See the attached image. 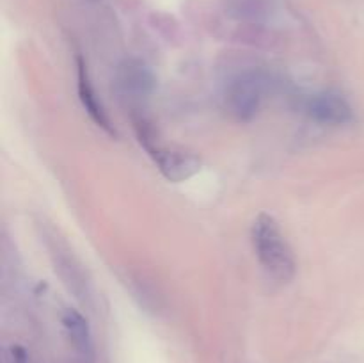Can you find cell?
<instances>
[{
	"mask_svg": "<svg viewBox=\"0 0 364 363\" xmlns=\"http://www.w3.org/2000/svg\"><path fill=\"white\" fill-rule=\"evenodd\" d=\"M251 242L259 265L272 280L288 283L295 276L294 251L276 217L267 212L258 214L251 226Z\"/></svg>",
	"mask_w": 364,
	"mask_h": 363,
	"instance_id": "obj_1",
	"label": "cell"
},
{
	"mask_svg": "<svg viewBox=\"0 0 364 363\" xmlns=\"http://www.w3.org/2000/svg\"><path fill=\"white\" fill-rule=\"evenodd\" d=\"M63 326L66 330L68 337H70L71 344L75 345L78 352L85 358H91L92 356V338H91V330H89L87 320L84 319L82 313H78L77 310L68 308L63 313Z\"/></svg>",
	"mask_w": 364,
	"mask_h": 363,
	"instance_id": "obj_6",
	"label": "cell"
},
{
	"mask_svg": "<svg viewBox=\"0 0 364 363\" xmlns=\"http://www.w3.org/2000/svg\"><path fill=\"white\" fill-rule=\"evenodd\" d=\"M265 80L259 73L247 71L231 82L228 89V107L240 121H249L256 116L263 102Z\"/></svg>",
	"mask_w": 364,
	"mask_h": 363,
	"instance_id": "obj_3",
	"label": "cell"
},
{
	"mask_svg": "<svg viewBox=\"0 0 364 363\" xmlns=\"http://www.w3.org/2000/svg\"><path fill=\"white\" fill-rule=\"evenodd\" d=\"M7 358H9V363H28L27 352L20 345H13L7 352Z\"/></svg>",
	"mask_w": 364,
	"mask_h": 363,
	"instance_id": "obj_8",
	"label": "cell"
},
{
	"mask_svg": "<svg viewBox=\"0 0 364 363\" xmlns=\"http://www.w3.org/2000/svg\"><path fill=\"white\" fill-rule=\"evenodd\" d=\"M135 130H137L139 141L144 146L160 173L173 184L188 180L201 169V159L194 153L160 144L144 120H135Z\"/></svg>",
	"mask_w": 364,
	"mask_h": 363,
	"instance_id": "obj_2",
	"label": "cell"
},
{
	"mask_svg": "<svg viewBox=\"0 0 364 363\" xmlns=\"http://www.w3.org/2000/svg\"><path fill=\"white\" fill-rule=\"evenodd\" d=\"M121 82H123V85L128 91L144 95V93H148L151 89L153 77L142 64H128L127 68H123Z\"/></svg>",
	"mask_w": 364,
	"mask_h": 363,
	"instance_id": "obj_7",
	"label": "cell"
},
{
	"mask_svg": "<svg viewBox=\"0 0 364 363\" xmlns=\"http://www.w3.org/2000/svg\"><path fill=\"white\" fill-rule=\"evenodd\" d=\"M77 68H78L77 70L78 71V98H80L82 107H84L85 112L89 114V117H91V120L102 128V130H105L107 134L114 135L116 134V130H114L112 123H110V117L109 114H107L105 107L102 105V102H100L98 96H96L95 88H92L91 84V78H89L87 66H85V63L82 60V57H78L77 59Z\"/></svg>",
	"mask_w": 364,
	"mask_h": 363,
	"instance_id": "obj_5",
	"label": "cell"
},
{
	"mask_svg": "<svg viewBox=\"0 0 364 363\" xmlns=\"http://www.w3.org/2000/svg\"><path fill=\"white\" fill-rule=\"evenodd\" d=\"M309 117L320 125H347L354 120V110L343 95L336 91H322L313 95L306 105Z\"/></svg>",
	"mask_w": 364,
	"mask_h": 363,
	"instance_id": "obj_4",
	"label": "cell"
}]
</instances>
